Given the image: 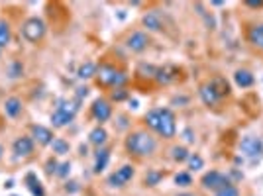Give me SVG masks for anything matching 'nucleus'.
I'll list each match as a JSON object with an SVG mask.
<instances>
[{"instance_id": "nucleus-1", "label": "nucleus", "mask_w": 263, "mask_h": 196, "mask_svg": "<svg viewBox=\"0 0 263 196\" xmlns=\"http://www.w3.org/2000/svg\"><path fill=\"white\" fill-rule=\"evenodd\" d=\"M126 151L134 157H149L155 153L157 149V139L149 133V131H132L128 137H126Z\"/></svg>"}, {"instance_id": "nucleus-2", "label": "nucleus", "mask_w": 263, "mask_h": 196, "mask_svg": "<svg viewBox=\"0 0 263 196\" xmlns=\"http://www.w3.org/2000/svg\"><path fill=\"white\" fill-rule=\"evenodd\" d=\"M79 104H81L79 98H77V100H65V102H61V106L53 114H51V124H53L55 128H63V126L71 124L73 118H75V114L81 108Z\"/></svg>"}, {"instance_id": "nucleus-3", "label": "nucleus", "mask_w": 263, "mask_h": 196, "mask_svg": "<svg viewBox=\"0 0 263 196\" xmlns=\"http://www.w3.org/2000/svg\"><path fill=\"white\" fill-rule=\"evenodd\" d=\"M200 184H202V188H206V190L216 192V190H220V188H224V186H228V184H234V182L230 180L228 175H224V173H220V171H208V173L202 175Z\"/></svg>"}, {"instance_id": "nucleus-4", "label": "nucleus", "mask_w": 263, "mask_h": 196, "mask_svg": "<svg viewBox=\"0 0 263 196\" xmlns=\"http://www.w3.org/2000/svg\"><path fill=\"white\" fill-rule=\"evenodd\" d=\"M45 22L41 20V18H30V20H26V24L22 26V35L28 39V41H32V43H37V41H41L43 39V35H45Z\"/></svg>"}, {"instance_id": "nucleus-5", "label": "nucleus", "mask_w": 263, "mask_h": 196, "mask_svg": "<svg viewBox=\"0 0 263 196\" xmlns=\"http://www.w3.org/2000/svg\"><path fill=\"white\" fill-rule=\"evenodd\" d=\"M240 151L247 159H259V157H263V139L261 137H253V135L242 137Z\"/></svg>"}, {"instance_id": "nucleus-6", "label": "nucleus", "mask_w": 263, "mask_h": 196, "mask_svg": "<svg viewBox=\"0 0 263 196\" xmlns=\"http://www.w3.org/2000/svg\"><path fill=\"white\" fill-rule=\"evenodd\" d=\"M157 133L165 139L175 137L177 133V122H175V114L169 108H159V128H157Z\"/></svg>"}, {"instance_id": "nucleus-7", "label": "nucleus", "mask_w": 263, "mask_h": 196, "mask_svg": "<svg viewBox=\"0 0 263 196\" xmlns=\"http://www.w3.org/2000/svg\"><path fill=\"white\" fill-rule=\"evenodd\" d=\"M118 73H120V71H116V67L102 63V65H98V67H96V75H94V77H96L98 86L108 88V86H114V84H116Z\"/></svg>"}, {"instance_id": "nucleus-8", "label": "nucleus", "mask_w": 263, "mask_h": 196, "mask_svg": "<svg viewBox=\"0 0 263 196\" xmlns=\"http://www.w3.org/2000/svg\"><path fill=\"white\" fill-rule=\"evenodd\" d=\"M90 114H92V118L96 120V122H106V120H110V116H112V106H110V102L106 100V98H96V100L92 102V106H90Z\"/></svg>"}, {"instance_id": "nucleus-9", "label": "nucleus", "mask_w": 263, "mask_h": 196, "mask_svg": "<svg viewBox=\"0 0 263 196\" xmlns=\"http://www.w3.org/2000/svg\"><path fill=\"white\" fill-rule=\"evenodd\" d=\"M126 47L134 53H141L149 47V35L145 32H132L126 39Z\"/></svg>"}, {"instance_id": "nucleus-10", "label": "nucleus", "mask_w": 263, "mask_h": 196, "mask_svg": "<svg viewBox=\"0 0 263 196\" xmlns=\"http://www.w3.org/2000/svg\"><path fill=\"white\" fill-rule=\"evenodd\" d=\"M134 167L132 165H124V167H120V169H116V173H112L110 177H108V184L110 186H116V188H120V186H124V184H128L132 179H134Z\"/></svg>"}, {"instance_id": "nucleus-11", "label": "nucleus", "mask_w": 263, "mask_h": 196, "mask_svg": "<svg viewBox=\"0 0 263 196\" xmlns=\"http://www.w3.org/2000/svg\"><path fill=\"white\" fill-rule=\"evenodd\" d=\"M177 77H179V69L173 65L157 67V71H155V81L159 84H171L173 81H177Z\"/></svg>"}, {"instance_id": "nucleus-12", "label": "nucleus", "mask_w": 263, "mask_h": 196, "mask_svg": "<svg viewBox=\"0 0 263 196\" xmlns=\"http://www.w3.org/2000/svg\"><path fill=\"white\" fill-rule=\"evenodd\" d=\"M12 149H14V155L16 157H28L34 153V139L28 137V135H22L14 141L12 145Z\"/></svg>"}, {"instance_id": "nucleus-13", "label": "nucleus", "mask_w": 263, "mask_h": 196, "mask_svg": "<svg viewBox=\"0 0 263 196\" xmlns=\"http://www.w3.org/2000/svg\"><path fill=\"white\" fill-rule=\"evenodd\" d=\"M32 139L37 141L39 145H51L53 139H55V135L45 126H32Z\"/></svg>"}, {"instance_id": "nucleus-14", "label": "nucleus", "mask_w": 263, "mask_h": 196, "mask_svg": "<svg viewBox=\"0 0 263 196\" xmlns=\"http://www.w3.org/2000/svg\"><path fill=\"white\" fill-rule=\"evenodd\" d=\"M198 94H200V100H202L206 106H216V104H218V100H220V96L216 94L214 86L210 84V82H204V84H200V88H198Z\"/></svg>"}, {"instance_id": "nucleus-15", "label": "nucleus", "mask_w": 263, "mask_h": 196, "mask_svg": "<svg viewBox=\"0 0 263 196\" xmlns=\"http://www.w3.org/2000/svg\"><path fill=\"white\" fill-rule=\"evenodd\" d=\"M141 22H143V26H145L147 30H151V32H163V18L157 14V12H147V14H143Z\"/></svg>"}, {"instance_id": "nucleus-16", "label": "nucleus", "mask_w": 263, "mask_h": 196, "mask_svg": "<svg viewBox=\"0 0 263 196\" xmlns=\"http://www.w3.org/2000/svg\"><path fill=\"white\" fill-rule=\"evenodd\" d=\"M108 161H110V149H106V147H98L96 157H94V173H102L104 169H106Z\"/></svg>"}, {"instance_id": "nucleus-17", "label": "nucleus", "mask_w": 263, "mask_h": 196, "mask_svg": "<svg viewBox=\"0 0 263 196\" xmlns=\"http://www.w3.org/2000/svg\"><path fill=\"white\" fill-rule=\"evenodd\" d=\"M234 81H236V84H238L240 88H249V86H253L255 77H253L247 69H238V71L234 73Z\"/></svg>"}, {"instance_id": "nucleus-18", "label": "nucleus", "mask_w": 263, "mask_h": 196, "mask_svg": "<svg viewBox=\"0 0 263 196\" xmlns=\"http://www.w3.org/2000/svg\"><path fill=\"white\" fill-rule=\"evenodd\" d=\"M247 41L257 47V49H263V24H255L249 28L247 32Z\"/></svg>"}, {"instance_id": "nucleus-19", "label": "nucleus", "mask_w": 263, "mask_h": 196, "mask_svg": "<svg viewBox=\"0 0 263 196\" xmlns=\"http://www.w3.org/2000/svg\"><path fill=\"white\" fill-rule=\"evenodd\" d=\"M106 139H108V131L104 130L102 126L94 128V130L88 133V141H90L92 145H96V147H102L104 143H106Z\"/></svg>"}, {"instance_id": "nucleus-20", "label": "nucleus", "mask_w": 263, "mask_h": 196, "mask_svg": "<svg viewBox=\"0 0 263 196\" xmlns=\"http://www.w3.org/2000/svg\"><path fill=\"white\" fill-rule=\"evenodd\" d=\"M4 110H6V114H8L10 118L20 116V112H22V100H20V98H16V96L8 98V100L4 102Z\"/></svg>"}, {"instance_id": "nucleus-21", "label": "nucleus", "mask_w": 263, "mask_h": 196, "mask_svg": "<svg viewBox=\"0 0 263 196\" xmlns=\"http://www.w3.org/2000/svg\"><path fill=\"white\" fill-rule=\"evenodd\" d=\"M210 84L214 86V90H216V94H218L220 98L230 94V84H228V81H226L224 77H214L212 81H210Z\"/></svg>"}, {"instance_id": "nucleus-22", "label": "nucleus", "mask_w": 263, "mask_h": 196, "mask_svg": "<svg viewBox=\"0 0 263 196\" xmlns=\"http://www.w3.org/2000/svg\"><path fill=\"white\" fill-rule=\"evenodd\" d=\"M26 182H28V186H30V190H32L34 196H45V190H43L41 182L35 179V175H28L26 177Z\"/></svg>"}, {"instance_id": "nucleus-23", "label": "nucleus", "mask_w": 263, "mask_h": 196, "mask_svg": "<svg viewBox=\"0 0 263 196\" xmlns=\"http://www.w3.org/2000/svg\"><path fill=\"white\" fill-rule=\"evenodd\" d=\"M189 149L185 145H175L173 149H171V157H173V161H177V163H185L187 159H189Z\"/></svg>"}, {"instance_id": "nucleus-24", "label": "nucleus", "mask_w": 263, "mask_h": 196, "mask_svg": "<svg viewBox=\"0 0 263 196\" xmlns=\"http://www.w3.org/2000/svg\"><path fill=\"white\" fill-rule=\"evenodd\" d=\"M145 124L149 130L157 131V128H159V108H155V110H149L145 114Z\"/></svg>"}, {"instance_id": "nucleus-25", "label": "nucleus", "mask_w": 263, "mask_h": 196, "mask_svg": "<svg viewBox=\"0 0 263 196\" xmlns=\"http://www.w3.org/2000/svg\"><path fill=\"white\" fill-rule=\"evenodd\" d=\"M77 75H79V79H92L96 75V65L90 63V61H87V63H83L79 67V73Z\"/></svg>"}, {"instance_id": "nucleus-26", "label": "nucleus", "mask_w": 263, "mask_h": 196, "mask_svg": "<svg viewBox=\"0 0 263 196\" xmlns=\"http://www.w3.org/2000/svg\"><path fill=\"white\" fill-rule=\"evenodd\" d=\"M165 177V173H161V171H155V169H151V171H147V175H145V186H155V184H159V180Z\"/></svg>"}, {"instance_id": "nucleus-27", "label": "nucleus", "mask_w": 263, "mask_h": 196, "mask_svg": "<svg viewBox=\"0 0 263 196\" xmlns=\"http://www.w3.org/2000/svg\"><path fill=\"white\" fill-rule=\"evenodd\" d=\"M51 147H53V153H55V155H65V153H69V143H67L65 139H61V137H55L53 143H51Z\"/></svg>"}, {"instance_id": "nucleus-28", "label": "nucleus", "mask_w": 263, "mask_h": 196, "mask_svg": "<svg viewBox=\"0 0 263 196\" xmlns=\"http://www.w3.org/2000/svg\"><path fill=\"white\" fill-rule=\"evenodd\" d=\"M10 43V26L6 22H0V49Z\"/></svg>"}, {"instance_id": "nucleus-29", "label": "nucleus", "mask_w": 263, "mask_h": 196, "mask_svg": "<svg viewBox=\"0 0 263 196\" xmlns=\"http://www.w3.org/2000/svg\"><path fill=\"white\" fill-rule=\"evenodd\" d=\"M187 163H189V169L191 171H200L204 167V159L198 153H191L189 159H187Z\"/></svg>"}, {"instance_id": "nucleus-30", "label": "nucleus", "mask_w": 263, "mask_h": 196, "mask_svg": "<svg viewBox=\"0 0 263 196\" xmlns=\"http://www.w3.org/2000/svg\"><path fill=\"white\" fill-rule=\"evenodd\" d=\"M175 184H177V186H191V184H193L191 173H187V171L177 173V175H175Z\"/></svg>"}, {"instance_id": "nucleus-31", "label": "nucleus", "mask_w": 263, "mask_h": 196, "mask_svg": "<svg viewBox=\"0 0 263 196\" xmlns=\"http://www.w3.org/2000/svg\"><path fill=\"white\" fill-rule=\"evenodd\" d=\"M214 196H240V190H238V186L228 184V186H224V188L216 190V192H214Z\"/></svg>"}, {"instance_id": "nucleus-32", "label": "nucleus", "mask_w": 263, "mask_h": 196, "mask_svg": "<svg viewBox=\"0 0 263 196\" xmlns=\"http://www.w3.org/2000/svg\"><path fill=\"white\" fill-rule=\"evenodd\" d=\"M69 173H71V163H69V161H65V163H59V167H57L55 175H57L59 179H65V177H69Z\"/></svg>"}, {"instance_id": "nucleus-33", "label": "nucleus", "mask_w": 263, "mask_h": 196, "mask_svg": "<svg viewBox=\"0 0 263 196\" xmlns=\"http://www.w3.org/2000/svg\"><path fill=\"white\" fill-rule=\"evenodd\" d=\"M126 98H128V90L126 88H114L112 90V100L120 102V100H126Z\"/></svg>"}, {"instance_id": "nucleus-34", "label": "nucleus", "mask_w": 263, "mask_h": 196, "mask_svg": "<svg viewBox=\"0 0 263 196\" xmlns=\"http://www.w3.org/2000/svg\"><path fill=\"white\" fill-rule=\"evenodd\" d=\"M22 73H24V67H22V63H18V61H16V63H12V69H10V77H12V79H16V77H20Z\"/></svg>"}, {"instance_id": "nucleus-35", "label": "nucleus", "mask_w": 263, "mask_h": 196, "mask_svg": "<svg viewBox=\"0 0 263 196\" xmlns=\"http://www.w3.org/2000/svg\"><path fill=\"white\" fill-rule=\"evenodd\" d=\"M245 6H249V8H263V0H247Z\"/></svg>"}, {"instance_id": "nucleus-36", "label": "nucleus", "mask_w": 263, "mask_h": 196, "mask_svg": "<svg viewBox=\"0 0 263 196\" xmlns=\"http://www.w3.org/2000/svg\"><path fill=\"white\" fill-rule=\"evenodd\" d=\"M57 167H59V163H57V161L49 159V163H47V173H49V175H51V173H55V171H57Z\"/></svg>"}, {"instance_id": "nucleus-37", "label": "nucleus", "mask_w": 263, "mask_h": 196, "mask_svg": "<svg viewBox=\"0 0 263 196\" xmlns=\"http://www.w3.org/2000/svg\"><path fill=\"white\" fill-rule=\"evenodd\" d=\"M183 135H185V141H189V143H193V141H194V133H193V130H191V128H187V130L183 131Z\"/></svg>"}, {"instance_id": "nucleus-38", "label": "nucleus", "mask_w": 263, "mask_h": 196, "mask_svg": "<svg viewBox=\"0 0 263 196\" xmlns=\"http://www.w3.org/2000/svg\"><path fill=\"white\" fill-rule=\"evenodd\" d=\"M87 94H88V88H87V86H85V88H77V96H79V98H83V96H87Z\"/></svg>"}, {"instance_id": "nucleus-39", "label": "nucleus", "mask_w": 263, "mask_h": 196, "mask_svg": "<svg viewBox=\"0 0 263 196\" xmlns=\"http://www.w3.org/2000/svg\"><path fill=\"white\" fill-rule=\"evenodd\" d=\"M130 106L132 108H138V100H130Z\"/></svg>"}, {"instance_id": "nucleus-40", "label": "nucleus", "mask_w": 263, "mask_h": 196, "mask_svg": "<svg viewBox=\"0 0 263 196\" xmlns=\"http://www.w3.org/2000/svg\"><path fill=\"white\" fill-rule=\"evenodd\" d=\"M179 196H196V194H193V192H183V194H179Z\"/></svg>"}, {"instance_id": "nucleus-41", "label": "nucleus", "mask_w": 263, "mask_h": 196, "mask_svg": "<svg viewBox=\"0 0 263 196\" xmlns=\"http://www.w3.org/2000/svg\"><path fill=\"white\" fill-rule=\"evenodd\" d=\"M2 153H4V147L0 145V159H2Z\"/></svg>"}]
</instances>
